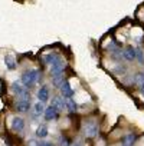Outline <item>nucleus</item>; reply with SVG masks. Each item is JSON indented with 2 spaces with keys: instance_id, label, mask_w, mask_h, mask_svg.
Returning a JSON list of instances; mask_svg holds the SVG:
<instances>
[{
  "instance_id": "obj_1",
  "label": "nucleus",
  "mask_w": 144,
  "mask_h": 146,
  "mask_svg": "<svg viewBox=\"0 0 144 146\" xmlns=\"http://www.w3.org/2000/svg\"><path fill=\"white\" fill-rule=\"evenodd\" d=\"M40 78H42V72L32 69V70H26V72L23 73L22 78H20V82H22V85H23L25 88L30 89V88H33V86L40 80Z\"/></svg>"
},
{
  "instance_id": "obj_2",
  "label": "nucleus",
  "mask_w": 144,
  "mask_h": 146,
  "mask_svg": "<svg viewBox=\"0 0 144 146\" xmlns=\"http://www.w3.org/2000/svg\"><path fill=\"white\" fill-rule=\"evenodd\" d=\"M98 130H100V127L95 120H89V122L84 123V135L87 137H95L98 135Z\"/></svg>"
},
{
  "instance_id": "obj_3",
  "label": "nucleus",
  "mask_w": 144,
  "mask_h": 146,
  "mask_svg": "<svg viewBox=\"0 0 144 146\" xmlns=\"http://www.w3.org/2000/svg\"><path fill=\"white\" fill-rule=\"evenodd\" d=\"M59 90H61V96L65 98V99H68V98H74V95H75V90L71 88L68 79H63V80H62V83L59 85Z\"/></svg>"
},
{
  "instance_id": "obj_4",
  "label": "nucleus",
  "mask_w": 144,
  "mask_h": 146,
  "mask_svg": "<svg viewBox=\"0 0 144 146\" xmlns=\"http://www.w3.org/2000/svg\"><path fill=\"white\" fill-rule=\"evenodd\" d=\"M66 67V63L62 57H59L55 63L50 64V75L55 76V75H63V70Z\"/></svg>"
},
{
  "instance_id": "obj_5",
  "label": "nucleus",
  "mask_w": 144,
  "mask_h": 146,
  "mask_svg": "<svg viewBox=\"0 0 144 146\" xmlns=\"http://www.w3.org/2000/svg\"><path fill=\"white\" fill-rule=\"evenodd\" d=\"M58 116H59V110H58L56 108H53L52 105L43 110V117H45V120H55V119H58Z\"/></svg>"
},
{
  "instance_id": "obj_6",
  "label": "nucleus",
  "mask_w": 144,
  "mask_h": 146,
  "mask_svg": "<svg viewBox=\"0 0 144 146\" xmlns=\"http://www.w3.org/2000/svg\"><path fill=\"white\" fill-rule=\"evenodd\" d=\"M16 109L20 113H28L30 109V100H25V99H19L16 102Z\"/></svg>"
},
{
  "instance_id": "obj_7",
  "label": "nucleus",
  "mask_w": 144,
  "mask_h": 146,
  "mask_svg": "<svg viewBox=\"0 0 144 146\" xmlns=\"http://www.w3.org/2000/svg\"><path fill=\"white\" fill-rule=\"evenodd\" d=\"M23 129H25V120L22 117H17V116L13 117V120H12V130L16 132V133H19Z\"/></svg>"
},
{
  "instance_id": "obj_8",
  "label": "nucleus",
  "mask_w": 144,
  "mask_h": 146,
  "mask_svg": "<svg viewBox=\"0 0 144 146\" xmlns=\"http://www.w3.org/2000/svg\"><path fill=\"white\" fill-rule=\"evenodd\" d=\"M122 57L128 62H133L135 60V49L133 46H127L124 50H122Z\"/></svg>"
},
{
  "instance_id": "obj_9",
  "label": "nucleus",
  "mask_w": 144,
  "mask_h": 146,
  "mask_svg": "<svg viewBox=\"0 0 144 146\" xmlns=\"http://www.w3.org/2000/svg\"><path fill=\"white\" fill-rule=\"evenodd\" d=\"M38 99H39V102H42V103H45V102L49 100V89H48V86H42V88L38 90Z\"/></svg>"
},
{
  "instance_id": "obj_10",
  "label": "nucleus",
  "mask_w": 144,
  "mask_h": 146,
  "mask_svg": "<svg viewBox=\"0 0 144 146\" xmlns=\"http://www.w3.org/2000/svg\"><path fill=\"white\" fill-rule=\"evenodd\" d=\"M10 89H12V92L13 93H16L19 98L28 90V88H25L22 83H17V82H15V83H12V86H10Z\"/></svg>"
},
{
  "instance_id": "obj_11",
  "label": "nucleus",
  "mask_w": 144,
  "mask_h": 146,
  "mask_svg": "<svg viewBox=\"0 0 144 146\" xmlns=\"http://www.w3.org/2000/svg\"><path fill=\"white\" fill-rule=\"evenodd\" d=\"M65 108H66L71 113H77V110H78V105H77V102L74 100V98H68V99L65 100Z\"/></svg>"
},
{
  "instance_id": "obj_12",
  "label": "nucleus",
  "mask_w": 144,
  "mask_h": 146,
  "mask_svg": "<svg viewBox=\"0 0 144 146\" xmlns=\"http://www.w3.org/2000/svg\"><path fill=\"white\" fill-rule=\"evenodd\" d=\"M61 56L58 54V53H55V52H52V53H48V54H43V62L46 63V64H52V63H55L58 59H59Z\"/></svg>"
},
{
  "instance_id": "obj_13",
  "label": "nucleus",
  "mask_w": 144,
  "mask_h": 146,
  "mask_svg": "<svg viewBox=\"0 0 144 146\" xmlns=\"http://www.w3.org/2000/svg\"><path fill=\"white\" fill-rule=\"evenodd\" d=\"M135 140H137V135L135 133H128L122 139V146H133Z\"/></svg>"
},
{
  "instance_id": "obj_14",
  "label": "nucleus",
  "mask_w": 144,
  "mask_h": 146,
  "mask_svg": "<svg viewBox=\"0 0 144 146\" xmlns=\"http://www.w3.org/2000/svg\"><path fill=\"white\" fill-rule=\"evenodd\" d=\"M52 106L56 108L58 110H63V108H65L63 98H62V96H55V98L52 99Z\"/></svg>"
},
{
  "instance_id": "obj_15",
  "label": "nucleus",
  "mask_w": 144,
  "mask_h": 146,
  "mask_svg": "<svg viewBox=\"0 0 144 146\" xmlns=\"http://www.w3.org/2000/svg\"><path fill=\"white\" fill-rule=\"evenodd\" d=\"M48 133H49V130H48V126H46L45 123H42V125L38 126V129H36V136H38V137L43 139V137L48 136Z\"/></svg>"
},
{
  "instance_id": "obj_16",
  "label": "nucleus",
  "mask_w": 144,
  "mask_h": 146,
  "mask_svg": "<svg viewBox=\"0 0 144 146\" xmlns=\"http://www.w3.org/2000/svg\"><path fill=\"white\" fill-rule=\"evenodd\" d=\"M5 63H6V66H7L9 70H15L16 69V60H15V57L12 54H7L5 57Z\"/></svg>"
},
{
  "instance_id": "obj_17",
  "label": "nucleus",
  "mask_w": 144,
  "mask_h": 146,
  "mask_svg": "<svg viewBox=\"0 0 144 146\" xmlns=\"http://www.w3.org/2000/svg\"><path fill=\"white\" fill-rule=\"evenodd\" d=\"M63 79H65L63 75H55V76H52V85H53L55 88H59V85L62 83Z\"/></svg>"
},
{
  "instance_id": "obj_18",
  "label": "nucleus",
  "mask_w": 144,
  "mask_h": 146,
  "mask_svg": "<svg viewBox=\"0 0 144 146\" xmlns=\"http://www.w3.org/2000/svg\"><path fill=\"white\" fill-rule=\"evenodd\" d=\"M58 142H59V146H72V145H71V140H69V137H66L65 135H61Z\"/></svg>"
},
{
  "instance_id": "obj_19",
  "label": "nucleus",
  "mask_w": 144,
  "mask_h": 146,
  "mask_svg": "<svg viewBox=\"0 0 144 146\" xmlns=\"http://www.w3.org/2000/svg\"><path fill=\"white\" fill-rule=\"evenodd\" d=\"M144 83V73H137V75L134 76V85L140 86Z\"/></svg>"
},
{
  "instance_id": "obj_20",
  "label": "nucleus",
  "mask_w": 144,
  "mask_h": 146,
  "mask_svg": "<svg viewBox=\"0 0 144 146\" xmlns=\"http://www.w3.org/2000/svg\"><path fill=\"white\" fill-rule=\"evenodd\" d=\"M43 110H45L43 103H42V102H38V103L35 105V113H36L38 116H40V115H43Z\"/></svg>"
},
{
  "instance_id": "obj_21",
  "label": "nucleus",
  "mask_w": 144,
  "mask_h": 146,
  "mask_svg": "<svg viewBox=\"0 0 144 146\" xmlns=\"http://www.w3.org/2000/svg\"><path fill=\"white\" fill-rule=\"evenodd\" d=\"M135 59H137L141 64L144 63V53H143L141 49H135Z\"/></svg>"
},
{
  "instance_id": "obj_22",
  "label": "nucleus",
  "mask_w": 144,
  "mask_h": 146,
  "mask_svg": "<svg viewBox=\"0 0 144 146\" xmlns=\"http://www.w3.org/2000/svg\"><path fill=\"white\" fill-rule=\"evenodd\" d=\"M28 146H39V142H38V140H35V139H32V140H29Z\"/></svg>"
},
{
  "instance_id": "obj_23",
  "label": "nucleus",
  "mask_w": 144,
  "mask_h": 146,
  "mask_svg": "<svg viewBox=\"0 0 144 146\" xmlns=\"http://www.w3.org/2000/svg\"><path fill=\"white\" fill-rule=\"evenodd\" d=\"M39 145H40V146H55L52 142H40Z\"/></svg>"
},
{
  "instance_id": "obj_24",
  "label": "nucleus",
  "mask_w": 144,
  "mask_h": 146,
  "mask_svg": "<svg viewBox=\"0 0 144 146\" xmlns=\"http://www.w3.org/2000/svg\"><path fill=\"white\" fill-rule=\"evenodd\" d=\"M138 88H140V90H141V93H143V96H144V83H143V85H140Z\"/></svg>"
},
{
  "instance_id": "obj_25",
  "label": "nucleus",
  "mask_w": 144,
  "mask_h": 146,
  "mask_svg": "<svg viewBox=\"0 0 144 146\" xmlns=\"http://www.w3.org/2000/svg\"><path fill=\"white\" fill-rule=\"evenodd\" d=\"M74 146H81V145H74Z\"/></svg>"
}]
</instances>
